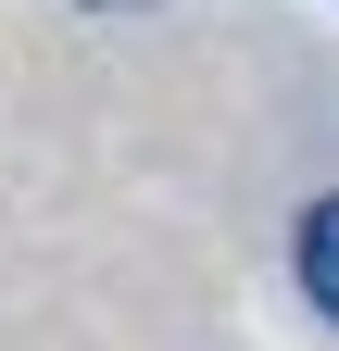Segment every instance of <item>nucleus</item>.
Masks as SVG:
<instances>
[{"label":"nucleus","instance_id":"f03ea898","mask_svg":"<svg viewBox=\"0 0 339 351\" xmlns=\"http://www.w3.org/2000/svg\"><path fill=\"white\" fill-rule=\"evenodd\" d=\"M101 13H113V0H101Z\"/></svg>","mask_w":339,"mask_h":351},{"label":"nucleus","instance_id":"f257e3e1","mask_svg":"<svg viewBox=\"0 0 339 351\" xmlns=\"http://www.w3.org/2000/svg\"><path fill=\"white\" fill-rule=\"evenodd\" d=\"M302 289H314V314L339 326V189L302 213Z\"/></svg>","mask_w":339,"mask_h":351}]
</instances>
